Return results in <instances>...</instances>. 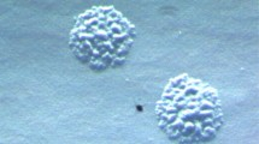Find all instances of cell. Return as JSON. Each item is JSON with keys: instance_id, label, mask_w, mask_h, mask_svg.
<instances>
[{"instance_id": "6da1fadb", "label": "cell", "mask_w": 259, "mask_h": 144, "mask_svg": "<svg viewBox=\"0 0 259 144\" xmlns=\"http://www.w3.org/2000/svg\"><path fill=\"white\" fill-rule=\"evenodd\" d=\"M157 114L163 132L182 143L210 140L222 125L216 90L203 81L187 76L170 81L158 102Z\"/></svg>"}, {"instance_id": "7a4b0ae2", "label": "cell", "mask_w": 259, "mask_h": 144, "mask_svg": "<svg viewBox=\"0 0 259 144\" xmlns=\"http://www.w3.org/2000/svg\"><path fill=\"white\" fill-rule=\"evenodd\" d=\"M134 41V28L112 8H94L77 18L70 46L82 64L96 71L123 64Z\"/></svg>"}]
</instances>
